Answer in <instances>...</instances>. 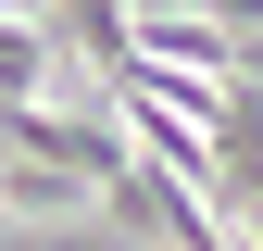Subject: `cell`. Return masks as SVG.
<instances>
[{"label":"cell","mask_w":263,"mask_h":251,"mask_svg":"<svg viewBox=\"0 0 263 251\" xmlns=\"http://www.w3.org/2000/svg\"><path fill=\"white\" fill-rule=\"evenodd\" d=\"M50 50H63L50 25H0V101H25V88H38V76H50Z\"/></svg>","instance_id":"cell-1"},{"label":"cell","mask_w":263,"mask_h":251,"mask_svg":"<svg viewBox=\"0 0 263 251\" xmlns=\"http://www.w3.org/2000/svg\"><path fill=\"white\" fill-rule=\"evenodd\" d=\"M0 251H113L101 226H0Z\"/></svg>","instance_id":"cell-2"}]
</instances>
